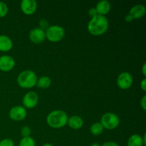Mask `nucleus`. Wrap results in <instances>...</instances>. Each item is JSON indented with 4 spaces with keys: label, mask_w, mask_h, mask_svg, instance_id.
<instances>
[{
    "label": "nucleus",
    "mask_w": 146,
    "mask_h": 146,
    "mask_svg": "<svg viewBox=\"0 0 146 146\" xmlns=\"http://www.w3.org/2000/svg\"><path fill=\"white\" fill-rule=\"evenodd\" d=\"M102 146H119L118 143L115 142H112V141H108V142H106L103 144Z\"/></svg>",
    "instance_id": "a878e982"
},
{
    "label": "nucleus",
    "mask_w": 146,
    "mask_h": 146,
    "mask_svg": "<svg viewBox=\"0 0 146 146\" xmlns=\"http://www.w3.org/2000/svg\"><path fill=\"white\" fill-rule=\"evenodd\" d=\"M39 26H40V29L42 30L46 29V30L49 27V25H48V22L46 21V19H41L39 21Z\"/></svg>",
    "instance_id": "5701e85b"
},
{
    "label": "nucleus",
    "mask_w": 146,
    "mask_h": 146,
    "mask_svg": "<svg viewBox=\"0 0 146 146\" xmlns=\"http://www.w3.org/2000/svg\"><path fill=\"white\" fill-rule=\"evenodd\" d=\"M51 78L48 76H41L37 80V82H36V85L38 88H48L51 85Z\"/></svg>",
    "instance_id": "f3484780"
},
{
    "label": "nucleus",
    "mask_w": 146,
    "mask_h": 146,
    "mask_svg": "<svg viewBox=\"0 0 146 146\" xmlns=\"http://www.w3.org/2000/svg\"><path fill=\"white\" fill-rule=\"evenodd\" d=\"M141 88L143 91H146V79H145V78H143V79L142 80V81L141 82Z\"/></svg>",
    "instance_id": "bb28decb"
},
{
    "label": "nucleus",
    "mask_w": 146,
    "mask_h": 146,
    "mask_svg": "<svg viewBox=\"0 0 146 146\" xmlns=\"http://www.w3.org/2000/svg\"><path fill=\"white\" fill-rule=\"evenodd\" d=\"M88 14L91 16V18H93V17H94L95 16H96L98 14H97L96 10L95 8H91L88 10Z\"/></svg>",
    "instance_id": "393cba45"
},
{
    "label": "nucleus",
    "mask_w": 146,
    "mask_h": 146,
    "mask_svg": "<svg viewBox=\"0 0 146 146\" xmlns=\"http://www.w3.org/2000/svg\"><path fill=\"white\" fill-rule=\"evenodd\" d=\"M68 118L66 113L60 110H56L47 115L46 122L51 128H61L66 125Z\"/></svg>",
    "instance_id": "f03ea898"
},
{
    "label": "nucleus",
    "mask_w": 146,
    "mask_h": 146,
    "mask_svg": "<svg viewBox=\"0 0 146 146\" xmlns=\"http://www.w3.org/2000/svg\"><path fill=\"white\" fill-rule=\"evenodd\" d=\"M35 141L31 137H27V138H22L20 141L19 146H35Z\"/></svg>",
    "instance_id": "6ab92c4d"
},
{
    "label": "nucleus",
    "mask_w": 146,
    "mask_h": 146,
    "mask_svg": "<svg viewBox=\"0 0 146 146\" xmlns=\"http://www.w3.org/2000/svg\"><path fill=\"white\" fill-rule=\"evenodd\" d=\"M15 60L11 56L4 55L0 56V70L7 72L14 68L15 66Z\"/></svg>",
    "instance_id": "1a4fd4ad"
},
{
    "label": "nucleus",
    "mask_w": 146,
    "mask_h": 146,
    "mask_svg": "<svg viewBox=\"0 0 146 146\" xmlns=\"http://www.w3.org/2000/svg\"><path fill=\"white\" fill-rule=\"evenodd\" d=\"M104 127L101 125V123H94V124H92L90 128V131H91V133L94 135H99L104 132Z\"/></svg>",
    "instance_id": "a211bd4d"
},
{
    "label": "nucleus",
    "mask_w": 146,
    "mask_h": 146,
    "mask_svg": "<svg viewBox=\"0 0 146 146\" xmlns=\"http://www.w3.org/2000/svg\"><path fill=\"white\" fill-rule=\"evenodd\" d=\"M31 133V128L29 126H24L21 130V135L23 138H27V137H30Z\"/></svg>",
    "instance_id": "412c9836"
},
{
    "label": "nucleus",
    "mask_w": 146,
    "mask_h": 146,
    "mask_svg": "<svg viewBox=\"0 0 146 146\" xmlns=\"http://www.w3.org/2000/svg\"><path fill=\"white\" fill-rule=\"evenodd\" d=\"M95 9L98 15L105 16L111 11V6L109 1H106V0H102V1H98Z\"/></svg>",
    "instance_id": "f8f14e48"
},
{
    "label": "nucleus",
    "mask_w": 146,
    "mask_h": 146,
    "mask_svg": "<svg viewBox=\"0 0 146 146\" xmlns=\"http://www.w3.org/2000/svg\"><path fill=\"white\" fill-rule=\"evenodd\" d=\"M13 42L11 38L6 35H0V51H8L12 48Z\"/></svg>",
    "instance_id": "2eb2a0df"
},
{
    "label": "nucleus",
    "mask_w": 146,
    "mask_h": 146,
    "mask_svg": "<svg viewBox=\"0 0 146 146\" xmlns=\"http://www.w3.org/2000/svg\"><path fill=\"white\" fill-rule=\"evenodd\" d=\"M146 9L145 6L142 4H137L133 7L129 11V14L133 19H141L145 14Z\"/></svg>",
    "instance_id": "ddd939ff"
},
{
    "label": "nucleus",
    "mask_w": 146,
    "mask_h": 146,
    "mask_svg": "<svg viewBox=\"0 0 146 146\" xmlns=\"http://www.w3.org/2000/svg\"><path fill=\"white\" fill-rule=\"evenodd\" d=\"M36 75L31 70H26L19 74L17 77V83L19 86L23 88H31L36 85Z\"/></svg>",
    "instance_id": "7ed1b4c3"
},
{
    "label": "nucleus",
    "mask_w": 146,
    "mask_h": 146,
    "mask_svg": "<svg viewBox=\"0 0 146 146\" xmlns=\"http://www.w3.org/2000/svg\"><path fill=\"white\" fill-rule=\"evenodd\" d=\"M29 38L34 44H41L45 40V31L40 28H34L30 31Z\"/></svg>",
    "instance_id": "9b49d317"
},
{
    "label": "nucleus",
    "mask_w": 146,
    "mask_h": 146,
    "mask_svg": "<svg viewBox=\"0 0 146 146\" xmlns=\"http://www.w3.org/2000/svg\"><path fill=\"white\" fill-rule=\"evenodd\" d=\"M145 66H146V64H143V68H142V72H143V74L144 76H146Z\"/></svg>",
    "instance_id": "c85d7f7f"
},
{
    "label": "nucleus",
    "mask_w": 146,
    "mask_h": 146,
    "mask_svg": "<svg viewBox=\"0 0 146 146\" xmlns=\"http://www.w3.org/2000/svg\"><path fill=\"white\" fill-rule=\"evenodd\" d=\"M9 118L11 120L16 121H20L24 120L27 117V110L24 107L17 106L12 107L9 111Z\"/></svg>",
    "instance_id": "6e6552de"
},
{
    "label": "nucleus",
    "mask_w": 146,
    "mask_h": 146,
    "mask_svg": "<svg viewBox=\"0 0 146 146\" xmlns=\"http://www.w3.org/2000/svg\"><path fill=\"white\" fill-rule=\"evenodd\" d=\"M9 11L8 6L3 1H0V17H4Z\"/></svg>",
    "instance_id": "aec40b11"
},
{
    "label": "nucleus",
    "mask_w": 146,
    "mask_h": 146,
    "mask_svg": "<svg viewBox=\"0 0 146 146\" xmlns=\"http://www.w3.org/2000/svg\"><path fill=\"white\" fill-rule=\"evenodd\" d=\"M38 101V94L34 91H29L23 97L22 103L24 105V108H34V107L36 106L37 104Z\"/></svg>",
    "instance_id": "0eeeda50"
},
{
    "label": "nucleus",
    "mask_w": 146,
    "mask_h": 146,
    "mask_svg": "<svg viewBox=\"0 0 146 146\" xmlns=\"http://www.w3.org/2000/svg\"><path fill=\"white\" fill-rule=\"evenodd\" d=\"M67 124L70 128L74 130H78L84 125V120L78 115H73L68 118Z\"/></svg>",
    "instance_id": "4468645a"
},
{
    "label": "nucleus",
    "mask_w": 146,
    "mask_h": 146,
    "mask_svg": "<svg viewBox=\"0 0 146 146\" xmlns=\"http://www.w3.org/2000/svg\"><path fill=\"white\" fill-rule=\"evenodd\" d=\"M91 146H101V145H100L98 143H94V144H92Z\"/></svg>",
    "instance_id": "7c9ffc66"
},
{
    "label": "nucleus",
    "mask_w": 146,
    "mask_h": 146,
    "mask_svg": "<svg viewBox=\"0 0 146 146\" xmlns=\"http://www.w3.org/2000/svg\"><path fill=\"white\" fill-rule=\"evenodd\" d=\"M42 146H54V145H51V144H50V143H45V144H44Z\"/></svg>",
    "instance_id": "c756f323"
},
{
    "label": "nucleus",
    "mask_w": 146,
    "mask_h": 146,
    "mask_svg": "<svg viewBox=\"0 0 146 146\" xmlns=\"http://www.w3.org/2000/svg\"><path fill=\"white\" fill-rule=\"evenodd\" d=\"M128 146H143V137L138 134H133L128 138Z\"/></svg>",
    "instance_id": "dca6fc26"
},
{
    "label": "nucleus",
    "mask_w": 146,
    "mask_h": 146,
    "mask_svg": "<svg viewBox=\"0 0 146 146\" xmlns=\"http://www.w3.org/2000/svg\"><path fill=\"white\" fill-rule=\"evenodd\" d=\"M141 107H142L144 111H145L146 110V96L145 95L143 96V97L141 98Z\"/></svg>",
    "instance_id": "b1692460"
},
{
    "label": "nucleus",
    "mask_w": 146,
    "mask_h": 146,
    "mask_svg": "<svg viewBox=\"0 0 146 146\" xmlns=\"http://www.w3.org/2000/svg\"><path fill=\"white\" fill-rule=\"evenodd\" d=\"M46 38L51 42L60 41L65 36V30L58 25L50 26L45 31Z\"/></svg>",
    "instance_id": "20e7f679"
},
{
    "label": "nucleus",
    "mask_w": 146,
    "mask_h": 146,
    "mask_svg": "<svg viewBox=\"0 0 146 146\" xmlns=\"http://www.w3.org/2000/svg\"><path fill=\"white\" fill-rule=\"evenodd\" d=\"M108 26V19L105 16L97 14L91 18V21L88 22L87 29L88 32L93 36H101L106 32Z\"/></svg>",
    "instance_id": "f257e3e1"
},
{
    "label": "nucleus",
    "mask_w": 146,
    "mask_h": 146,
    "mask_svg": "<svg viewBox=\"0 0 146 146\" xmlns=\"http://www.w3.org/2000/svg\"><path fill=\"white\" fill-rule=\"evenodd\" d=\"M125 20L127 21V22H131V21H132L133 20V17H131L129 14H128V15L125 16Z\"/></svg>",
    "instance_id": "cd10ccee"
},
{
    "label": "nucleus",
    "mask_w": 146,
    "mask_h": 146,
    "mask_svg": "<svg viewBox=\"0 0 146 146\" xmlns=\"http://www.w3.org/2000/svg\"><path fill=\"white\" fill-rule=\"evenodd\" d=\"M133 82V80L132 75L128 72L121 73L117 78V84L118 87L123 90L131 88Z\"/></svg>",
    "instance_id": "423d86ee"
},
{
    "label": "nucleus",
    "mask_w": 146,
    "mask_h": 146,
    "mask_svg": "<svg viewBox=\"0 0 146 146\" xmlns=\"http://www.w3.org/2000/svg\"><path fill=\"white\" fill-rule=\"evenodd\" d=\"M0 146H14V143L12 140L5 138L0 141Z\"/></svg>",
    "instance_id": "4be33fe9"
},
{
    "label": "nucleus",
    "mask_w": 146,
    "mask_h": 146,
    "mask_svg": "<svg viewBox=\"0 0 146 146\" xmlns=\"http://www.w3.org/2000/svg\"><path fill=\"white\" fill-rule=\"evenodd\" d=\"M101 123L104 128L113 130L119 125L120 119L118 115L113 113H106L101 118Z\"/></svg>",
    "instance_id": "39448f33"
},
{
    "label": "nucleus",
    "mask_w": 146,
    "mask_h": 146,
    "mask_svg": "<svg viewBox=\"0 0 146 146\" xmlns=\"http://www.w3.org/2000/svg\"><path fill=\"white\" fill-rule=\"evenodd\" d=\"M21 11L27 15H31L37 9V3L35 0H22L20 4Z\"/></svg>",
    "instance_id": "9d476101"
}]
</instances>
